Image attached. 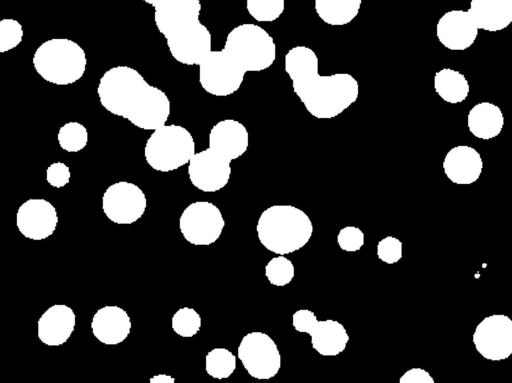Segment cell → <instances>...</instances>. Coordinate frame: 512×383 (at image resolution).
Segmentation results:
<instances>
[{"label": "cell", "instance_id": "cell-1", "mask_svg": "<svg viewBox=\"0 0 512 383\" xmlns=\"http://www.w3.org/2000/svg\"><path fill=\"white\" fill-rule=\"evenodd\" d=\"M257 237L268 250L287 255L303 248L311 239L313 224L300 208L277 204L266 208L256 225Z\"/></svg>", "mask_w": 512, "mask_h": 383}, {"label": "cell", "instance_id": "cell-2", "mask_svg": "<svg viewBox=\"0 0 512 383\" xmlns=\"http://www.w3.org/2000/svg\"><path fill=\"white\" fill-rule=\"evenodd\" d=\"M293 92L311 116L328 120L339 116L357 101L359 83L345 72L319 74Z\"/></svg>", "mask_w": 512, "mask_h": 383}, {"label": "cell", "instance_id": "cell-3", "mask_svg": "<svg viewBox=\"0 0 512 383\" xmlns=\"http://www.w3.org/2000/svg\"><path fill=\"white\" fill-rule=\"evenodd\" d=\"M32 64L46 82L67 86L83 77L87 57L84 49L74 40L52 38L37 47L32 56Z\"/></svg>", "mask_w": 512, "mask_h": 383}, {"label": "cell", "instance_id": "cell-4", "mask_svg": "<svg viewBox=\"0 0 512 383\" xmlns=\"http://www.w3.org/2000/svg\"><path fill=\"white\" fill-rule=\"evenodd\" d=\"M246 73L270 68L276 59V44L263 27L244 23L234 27L222 48Z\"/></svg>", "mask_w": 512, "mask_h": 383}, {"label": "cell", "instance_id": "cell-5", "mask_svg": "<svg viewBox=\"0 0 512 383\" xmlns=\"http://www.w3.org/2000/svg\"><path fill=\"white\" fill-rule=\"evenodd\" d=\"M192 134L183 126L165 124L146 140L144 158L156 171L170 172L188 164L195 154Z\"/></svg>", "mask_w": 512, "mask_h": 383}, {"label": "cell", "instance_id": "cell-6", "mask_svg": "<svg viewBox=\"0 0 512 383\" xmlns=\"http://www.w3.org/2000/svg\"><path fill=\"white\" fill-rule=\"evenodd\" d=\"M148 85L139 71L127 65H118L101 76L97 96L106 111L126 119Z\"/></svg>", "mask_w": 512, "mask_h": 383}, {"label": "cell", "instance_id": "cell-7", "mask_svg": "<svg viewBox=\"0 0 512 383\" xmlns=\"http://www.w3.org/2000/svg\"><path fill=\"white\" fill-rule=\"evenodd\" d=\"M237 356L248 374L259 380L275 377L281 368L276 342L266 333L253 331L241 339Z\"/></svg>", "mask_w": 512, "mask_h": 383}, {"label": "cell", "instance_id": "cell-8", "mask_svg": "<svg viewBox=\"0 0 512 383\" xmlns=\"http://www.w3.org/2000/svg\"><path fill=\"white\" fill-rule=\"evenodd\" d=\"M198 67L202 89L216 97H227L237 92L246 74L223 49L212 50Z\"/></svg>", "mask_w": 512, "mask_h": 383}, {"label": "cell", "instance_id": "cell-9", "mask_svg": "<svg viewBox=\"0 0 512 383\" xmlns=\"http://www.w3.org/2000/svg\"><path fill=\"white\" fill-rule=\"evenodd\" d=\"M225 220L220 209L208 201L189 204L179 218V229L184 239L195 246L215 243L222 234Z\"/></svg>", "mask_w": 512, "mask_h": 383}, {"label": "cell", "instance_id": "cell-10", "mask_svg": "<svg viewBox=\"0 0 512 383\" xmlns=\"http://www.w3.org/2000/svg\"><path fill=\"white\" fill-rule=\"evenodd\" d=\"M147 199L144 191L136 184L119 181L111 184L102 196V210L113 223L130 225L145 213Z\"/></svg>", "mask_w": 512, "mask_h": 383}, {"label": "cell", "instance_id": "cell-11", "mask_svg": "<svg viewBox=\"0 0 512 383\" xmlns=\"http://www.w3.org/2000/svg\"><path fill=\"white\" fill-rule=\"evenodd\" d=\"M473 344L487 360L501 361L512 355V319L503 314L485 317L475 328Z\"/></svg>", "mask_w": 512, "mask_h": 383}, {"label": "cell", "instance_id": "cell-12", "mask_svg": "<svg viewBox=\"0 0 512 383\" xmlns=\"http://www.w3.org/2000/svg\"><path fill=\"white\" fill-rule=\"evenodd\" d=\"M231 161L209 147L193 155L188 163L191 184L203 192L223 189L231 176Z\"/></svg>", "mask_w": 512, "mask_h": 383}, {"label": "cell", "instance_id": "cell-13", "mask_svg": "<svg viewBox=\"0 0 512 383\" xmlns=\"http://www.w3.org/2000/svg\"><path fill=\"white\" fill-rule=\"evenodd\" d=\"M58 225V213L54 205L43 198H31L23 202L16 212V227L27 239L41 241L50 237Z\"/></svg>", "mask_w": 512, "mask_h": 383}, {"label": "cell", "instance_id": "cell-14", "mask_svg": "<svg viewBox=\"0 0 512 383\" xmlns=\"http://www.w3.org/2000/svg\"><path fill=\"white\" fill-rule=\"evenodd\" d=\"M171 56L179 63L199 65L212 51V36L200 21L165 38Z\"/></svg>", "mask_w": 512, "mask_h": 383}, {"label": "cell", "instance_id": "cell-15", "mask_svg": "<svg viewBox=\"0 0 512 383\" xmlns=\"http://www.w3.org/2000/svg\"><path fill=\"white\" fill-rule=\"evenodd\" d=\"M479 28L468 10L453 9L445 12L436 24L438 41L448 50L464 51L478 37Z\"/></svg>", "mask_w": 512, "mask_h": 383}, {"label": "cell", "instance_id": "cell-16", "mask_svg": "<svg viewBox=\"0 0 512 383\" xmlns=\"http://www.w3.org/2000/svg\"><path fill=\"white\" fill-rule=\"evenodd\" d=\"M171 104L167 94L160 88L148 85L126 120L142 130L154 131L164 126L170 116Z\"/></svg>", "mask_w": 512, "mask_h": 383}, {"label": "cell", "instance_id": "cell-17", "mask_svg": "<svg viewBox=\"0 0 512 383\" xmlns=\"http://www.w3.org/2000/svg\"><path fill=\"white\" fill-rule=\"evenodd\" d=\"M154 8V22L165 38L198 22L200 0H163Z\"/></svg>", "mask_w": 512, "mask_h": 383}, {"label": "cell", "instance_id": "cell-18", "mask_svg": "<svg viewBox=\"0 0 512 383\" xmlns=\"http://www.w3.org/2000/svg\"><path fill=\"white\" fill-rule=\"evenodd\" d=\"M208 147L226 159L236 160L248 149L249 132L236 119H223L212 126L208 135Z\"/></svg>", "mask_w": 512, "mask_h": 383}, {"label": "cell", "instance_id": "cell-19", "mask_svg": "<svg viewBox=\"0 0 512 383\" xmlns=\"http://www.w3.org/2000/svg\"><path fill=\"white\" fill-rule=\"evenodd\" d=\"M75 325L73 309L66 304H54L38 319L37 336L47 346H61L71 337Z\"/></svg>", "mask_w": 512, "mask_h": 383}, {"label": "cell", "instance_id": "cell-20", "mask_svg": "<svg viewBox=\"0 0 512 383\" xmlns=\"http://www.w3.org/2000/svg\"><path fill=\"white\" fill-rule=\"evenodd\" d=\"M132 323L127 311L117 305L99 308L91 320L94 337L104 345L122 343L129 336Z\"/></svg>", "mask_w": 512, "mask_h": 383}, {"label": "cell", "instance_id": "cell-21", "mask_svg": "<svg viewBox=\"0 0 512 383\" xmlns=\"http://www.w3.org/2000/svg\"><path fill=\"white\" fill-rule=\"evenodd\" d=\"M443 170L447 178L457 185H470L476 182L483 170L480 153L469 145H457L445 155Z\"/></svg>", "mask_w": 512, "mask_h": 383}, {"label": "cell", "instance_id": "cell-22", "mask_svg": "<svg viewBox=\"0 0 512 383\" xmlns=\"http://www.w3.org/2000/svg\"><path fill=\"white\" fill-rule=\"evenodd\" d=\"M468 11L479 30L498 32L512 24V0H470Z\"/></svg>", "mask_w": 512, "mask_h": 383}, {"label": "cell", "instance_id": "cell-23", "mask_svg": "<svg viewBox=\"0 0 512 383\" xmlns=\"http://www.w3.org/2000/svg\"><path fill=\"white\" fill-rule=\"evenodd\" d=\"M284 70L291 80L293 91H295L319 75V58L316 52L308 46H294L284 57Z\"/></svg>", "mask_w": 512, "mask_h": 383}, {"label": "cell", "instance_id": "cell-24", "mask_svg": "<svg viewBox=\"0 0 512 383\" xmlns=\"http://www.w3.org/2000/svg\"><path fill=\"white\" fill-rule=\"evenodd\" d=\"M467 127L469 132L478 139H493L502 132L504 127L503 112L492 102H479L467 114Z\"/></svg>", "mask_w": 512, "mask_h": 383}, {"label": "cell", "instance_id": "cell-25", "mask_svg": "<svg viewBox=\"0 0 512 383\" xmlns=\"http://www.w3.org/2000/svg\"><path fill=\"white\" fill-rule=\"evenodd\" d=\"M312 348L322 356H337L349 342L346 328L337 320H318L310 332Z\"/></svg>", "mask_w": 512, "mask_h": 383}, {"label": "cell", "instance_id": "cell-26", "mask_svg": "<svg viewBox=\"0 0 512 383\" xmlns=\"http://www.w3.org/2000/svg\"><path fill=\"white\" fill-rule=\"evenodd\" d=\"M433 86L437 95L449 104L465 101L470 92L467 78L460 71L452 68H442L437 71Z\"/></svg>", "mask_w": 512, "mask_h": 383}, {"label": "cell", "instance_id": "cell-27", "mask_svg": "<svg viewBox=\"0 0 512 383\" xmlns=\"http://www.w3.org/2000/svg\"><path fill=\"white\" fill-rule=\"evenodd\" d=\"M362 0H314L318 17L330 26H344L359 14Z\"/></svg>", "mask_w": 512, "mask_h": 383}, {"label": "cell", "instance_id": "cell-28", "mask_svg": "<svg viewBox=\"0 0 512 383\" xmlns=\"http://www.w3.org/2000/svg\"><path fill=\"white\" fill-rule=\"evenodd\" d=\"M235 369L236 356L226 348H213L205 356V370L212 378H229Z\"/></svg>", "mask_w": 512, "mask_h": 383}, {"label": "cell", "instance_id": "cell-29", "mask_svg": "<svg viewBox=\"0 0 512 383\" xmlns=\"http://www.w3.org/2000/svg\"><path fill=\"white\" fill-rule=\"evenodd\" d=\"M57 141L64 151L70 153L79 152L88 143L87 128L78 121H69L59 128Z\"/></svg>", "mask_w": 512, "mask_h": 383}, {"label": "cell", "instance_id": "cell-30", "mask_svg": "<svg viewBox=\"0 0 512 383\" xmlns=\"http://www.w3.org/2000/svg\"><path fill=\"white\" fill-rule=\"evenodd\" d=\"M202 325L199 313L190 307L179 308L172 316V330L183 338L195 336Z\"/></svg>", "mask_w": 512, "mask_h": 383}, {"label": "cell", "instance_id": "cell-31", "mask_svg": "<svg viewBox=\"0 0 512 383\" xmlns=\"http://www.w3.org/2000/svg\"><path fill=\"white\" fill-rule=\"evenodd\" d=\"M265 276L273 286H286L295 276L294 264L284 255L276 256L267 262Z\"/></svg>", "mask_w": 512, "mask_h": 383}, {"label": "cell", "instance_id": "cell-32", "mask_svg": "<svg viewBox=\"0 0 512 383\" xmlns=\"http://www.w3.org/2000/svg\"><path fill=\"white\" fill-rule=\"evenodd\" d=\"M246 9L257 22H273L283 14L285 0H246Z\"/></svg>", "mask_w": 512, "mask_h": 383}, {"label": "cell", "instance_id": "cell-33", "mask_svg": "<svg viewBox=\"0 0 512 383\" xmlns=\"http://www.w3.org/2000/svg\"><path fill=\"white\" fill-rule=\"evenodd\" d=\"M24 30L19 21L3 18L0 21V52L5 53L16 48L23 40Z\"/></svg>", "mask_w": 512, "mask_h": 383}, {"label": "cell", "instance_id": "cell-34", "mask_svg": "<svg viewBox=\"0 0 512 383\" xmlns=\"http://www.w3.org/2000/svg\"><path fill=\"white\" fill-rule=\"evenodd\" d=\"M402 242L393 236L382 238L377 244V256L386 264H395L403 254Z\"/></svg>", "mask_w": 512, "mask_h": 383}, {"label": "cell", "instance_id": "cell-35", "mask_svg": "<svg viewBox=\"0 0 512 383\" xmlns=\"http://www.w3.org/2000/svg\"><path fill=\"white\" fill-rule=\"evenodd\" d=\"M337 243L341 250L356 252L364 245V232L356 226H346L339 230Z\"/></svg>", "mask_w": 512, "mask_h": 383}, {"label": "cell", "instance_id": "cell-36", "mask_svg": "<svg viewBox=\"0 0 512 383\" xmlns=\"http://www.w3.org/2000/svg\"><path fill=\"white\" fill-rule=\"evenodd\" d=\"M71 172L69 167L57 161L50 164L46 169V181L54 188H62L70 182Z\"/></svg>", "mask_w": 512, "mask_h": 383}, {"label": "cell", "instance_id": "cell-37", "mask_svg": "<svg viewBox=\"0 0 512 383\" xmlns=\"http://www.w3.org/2000/svg\"><path fill=\"white\" fill-rule=\"evenodd\" d=\"M317 322V316L309 309H299L292 315V326L300 333L310 334Z\"/></svg>", "mask_w": 512, "mask_h": 383}, {"label": "cell", "instance_id": "cell-38", "mask_svg": "<svg viewBox=\"0 0 512 383\" xmlns=\"http://www.w3.org/2000/svg\"><path fill=\"white\" fill-rule=\"evenodd\" d=\"M400 383H434V379L422 368H411L399 379Z\"/></svg>", "mask_w": 512, "mask_h": 383}, {"label": "cell", "instance_id": "cell-39", "mask_svg": "<svg viewBox=\"0 0 512 383\" xmlns=\"http://www.w3.org/2000/svg\"><path fill=\"white\" fill-rule=\"evenodd\" d=\"M150 383H174L175 378L169 374H156L149 379Z\"/></svg>", "mask_w": 512, "mask_h": 383}, {"label": "cell", "instance_id": "cell-40", "mask_svg": "<svg viewBox=\"0 0 512 383\" xmlns=\"http://www.w3.org/2000/svg\"><path fill=\"white\" fill-rule=\"evenodd\" d=\"M142 1L147 3L148 5H151L152 7H155L157 4H159L163 0H142Z\"/></svg>", "mask_w": 512, "mask_h": 383}]
</instances>
